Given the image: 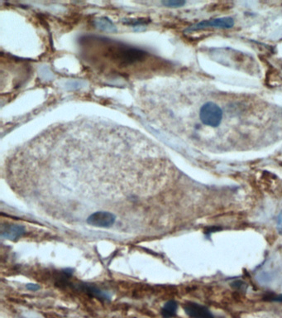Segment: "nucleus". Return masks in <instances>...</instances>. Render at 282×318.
Instances as JSON below:
<instances>
[{
  "mask_svg": "<svg viewBox=\"0 0 282 318\" xmlns=\"http://www.w3.org/2000/svg\"><path fill=\"white\" fill-rule=\"evenodd\" d=\"M80 56L94 72L109 79L146 80L163 66L160 59L146 51L98 36L81 38Z\"/></svg>",
  "mask_w": 282,
  "mask_h": 318,
  "instance_id": "f257e3e1",
  "label": "nucleus"
},
{
  "mask_svg": "<svg viewBox=\"0 0 282 318\" xmlns=\"http://www.w3.org/2000/svg\"><path fill=\"white\" fill-rule=\"evenodd\" d=\"M199 119L207 126H219L223 119V110L214 102L204 104L199 110Z\"/></svg>",
  "mask_w": 282,
  "mask_h": 318,
  "instance_id": "f03ea898",
  "label": "nucleus"
},
{
  "mask_svg": "<svg viewBox=\"0 0 282 318\" xmlns=\"http://www.w3.org/2000/svg\"><path fill=\"white\" fill-rule=\"evenodd\" d=\"M116 215L113 212L98 211L91 213L86 218V223L94 227L110 228L116 223Z\"/></svg>",
  "mask_w": 282,
  "mask_h": 318,
  "instance_id": "7ed1b4c3",
  "label": "nucleus"
},
{
  "mask_svg": "<svg viewBox=\"0 0 282 318\" xmlns=\"http://www.w3.org/2000/svg\"><path fill=\"white\" fill-rule=\"evenodd\" d=\"M235 25L234 18L230 17H224V18H215L211 20H204L202 22L194 24L189 27L187 31H197L204 29V28H223V29H229Z\"/></svg>",
  "mask_w": 282,
  "mask_h": 318,
  "instance_id": "20e7f679",
  "label": "nucleus"
},
{
  "mask_svg": "<svg viewBox=\"0 0 282 318\" xmlns=\"http://www.w3.org/2000/svg\"><path fill=\"white\" fill-rule=\"evenodd\" d=\"M184 310L190 318H215L213 313L204 306L195 303H187Z\"/></svg>",
  "mask_w": 282,
  "mask_h": 318,
  "instance_id": "39448f33",
  "label": "nucleus"
},
{
  "mask_svg": "<svg viewBox=\"0 0 282 318\" xmlns=\"http://www.w3.org/2000/svg\"><path fill=\"white\" fill-rule=\"evenodd\" d=\"M24 234H25V228L18 225H4L2 227V232H1L2 237L11 240L22 237Z\"/></svg>",
  "mask_w": 282,
  "mask_h": 318,
  "instance_id": "423d86ee",
  "label": "nucleus"
},
{
  "mask_svg": "<svg viewBox=\"0 0 282 318\" xmlns=\"http://www.w3.org/2000/svg\"><path fill=\"white\" fill-rule=\"evenodd\" d=\"M178 309V304L174 300H171L163 306L161 309V316L163 318H173L176 317Z\"/></svg>",
  "mask_w": 282,
  "mask_h": 318,
  "instance_id": "0eeeda50",
  "label": "nucleus"
},
{
  "mask_svg": "<svg viewBox=\"0 0 282 318\" xmlns=\"http://www.w3.org/2000/svg\"><path fill=\"white\" fill-rule=\"evenodd\" d=\"M164 5L167 6V7H173V8H178V7H182V6L186 4V1H166L163 2Z\"/></svg>",
  "mask_w": 282,
  "mask_h": 318,
  "instance_id": "6e6552de",
  "label": "nucleus"
},
{
  "mask_svg": "<svg viewBox=\"0 0 282 318\" xmlns=\"http://www.w3.org/2000/svg\"><path fill=\"white\" fill-rule=\"evenodd\" d=\"M277 229L280 235H282V212H280L277 218Z\"/></svg>",
  "mask_w": 282,
  "mask_h": 318,
  "instance_id": "1a4fd4ad",
  "label": "nucleus"
},
{
  "mask_svg": "<svg viewBox=\"0 0 282 318\" xmlns=\"http://www.w3.org/2000/svg\"><path fill=\"white\" fill-rule=\"evenodd\" d=\"M27 288L31 291H37L40 288V287L38 285H36V284H28Z\"/></svg>",
  "mask_w": 282,
  "mask_h": 318,
  "instance_id": "9d476101",
  "label": "nucleus"
},
{
  "mask_svg": "<svg viewBox=\"0 0 282 318\" xmlns=\"http://www.w3.org/2000/svg\"><path fill=\"white\" fill-rule=\"evenodd\" d=\"M274 300L280 301V302H282V295L279 296V297H277V298H275Z\"/></svg>",
  "mask_w": 282,
  "mask_h": 318,
  "instance_id": "9b49d317",
  "label": "nucleus"
}]
</instances>
